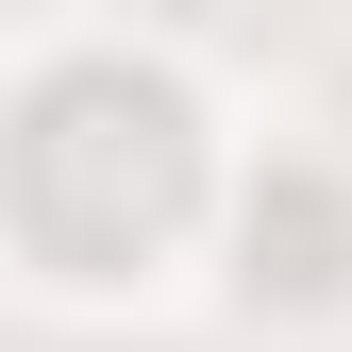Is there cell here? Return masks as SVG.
Returning <instances> with one entry per match:
<instances>
[]
</instances>
